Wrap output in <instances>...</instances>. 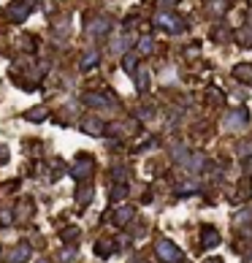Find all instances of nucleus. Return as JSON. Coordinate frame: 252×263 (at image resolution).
Segmentation results:
<instances>
[{"mask_svg":"<svg viewBox=\"0 0 252 263\" xmlns=\"http://www.w3.org/2000/svg\"><path fill=\"white\" fill-rule=\"evenodd\" d=\"M225 128L228 130H244L247 128V114L244 111H233L225 117Z\"/></svg>","mask_w":252,"mask_h":263,"instance_id":"f257e3e1","label":"nucleus"},{"mask_svg":"<svg viewBox=\"0 0 252 263\" xmlns=\"http://www.w3.org/2000/svg\"><path fill=\"white\" fill-rule=\"evenodd\" d=\"M157 253L163 255L165 261H176V258H179V250H176L174 244H168V242H160L157 244Z\"/></svg>","mask_w":252,"mask_h":263,"instance_id":"f03ea898","label":"nucleus"},{"mask_svg":"<svg viewBox=\"0 0 252 263\" xmlns=\"http://www.w3.org/2000/svg\"><path fill=\"white\" fill-rule=\"evenodd\" d=\"M211 263H220V261H211Z\"/></svg>","mask_w":252,"mask_h":263,"instance_id":"7ed1b4c3","label":"nucleus"}]
</instances>
